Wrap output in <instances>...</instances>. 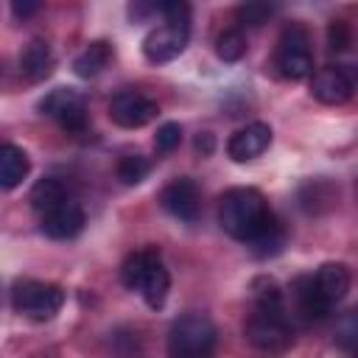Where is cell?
<instances>
[{"label": "cell", "instance_id": "obj_16", "mask_svg": "<svg viewBox=\"0 0 358 358\" xmlns=\"http://www.w3.org/2000/svg\"><path fill=\"white\" fill-rule=\"evenodd\" d=\"M313 282L322 294V299L333 308L338 305L350 291V268L344 263H322L313 274Z\"/></svg>", "mask_w": 358, "mask_h": 358}, {"label": "cell", "instance_id": "obj_18", "mask_svg": "<svg viewBox=\"0 0 358 358\" xmlns=\"http://www.w3.org/2000/svg\"><path fill=\"white\" fill-rule=\"evenodd\" d=\"M28 199H31V207H34L39 215H45L48 210H53V207L70 201L73 196H70L67 185H64L59 176H42V179L31 187V196H28Z\"/></svg>", "mask_w": 358, "mask_h": 358}, {"label": "cell", "instance_id": "obj_17", "mask_svg": "<svg viewBox=\"0 0 358 358\" xmlns=\"http://www.w3.org/2000/svg\"><path fill=\"white\" fill-rule=\"evenodd\" d=\"M31 171V162H28V154L14 145V143H6L0 148V187L3 190H14Z\"/></svg>", "mask_w": 358, "mask_h": 358}, {"label": "cell", "instance_id": "obj_4", "mask_svg": "<svg viewBox=\"0 0 358 358\" xmlns=\"http://www.w3.org/2000/svg\"><path fill=\"white\" fill-rule=\"evenodd\" d=\"M215 341L218 333L207 313H182L168 330V358H213Z\"/></svg>", "mask_w": 358, "mask_h": 358}, {"label": "cell", "instance_id": "obj_13", "mask_svg": "<svg viewBox=\"0 0 358 358\" xmlns=\"http://www.w3.org/2000/svg\"><path fill=\"white\" fill-rule=\"evenodd\" d=\"M84 221L87 218H84L81 204L76 199H70V201L48 210L45 215H39V229L53 241H70L84 229Z\"/></svg>", "mask_w": 358, "mask_h": 358}, {"label": "cell", "instance_id": "obj_30", "mask_svg": "<svg viewBox=\"0 0 358 358\" xmlns=\"http://www.w3.org/2000/svg\"><path fill=\"white\" fill-rule=\"evenodd\" d=\"M350 358H358V347H355V350H350Z\"/></svg>", "mask_w": 358, "mask_h": 358}, {"label": "cell", "instance_id": "obj_28", "mask_svg": "<svg viewBox=\"0 0 358 358\" xmlns=\"http://www.w3.org/2000/svg\"><path fill=\"white\" fill-rule=\"evenodd\" d=\"M193 148H196V154H201V157H210V154H213V148H215V137H213L210 131H201V134L196 137Z\"/></svg>", "mask_w": 358, "mask_h": 358}, {"label": "cell", "instance_id": "obj_27", "mask_svg": "<svg viewBox=\"0 0 358 358\" xmlns=\"http://www.w3.org/2000/svg\"><path fill=\"white\" fill-rule=\"evenodd\" d=\"M179 143H182V126H179V123H162V126L157 129V134H154V148H157L159 154L173 151Z\"/></svg>", "mask_w": 358, "mask_h": 358}, {"label": "cell", "instance_id": "obj_9", "mask_svg": "<svg viewBox=\"0 0 358 358\" xmlns=\"http://www.w3.org/2000/svg\"><path fill=\"white\" fill-rule=\"evenodd\" d=\"M157 115H159L157 101L140 90H120L109 101V117L120 129H140L151 123Z\"/></svg>", "mask_w": 358, "mask_h": 358}, {"label": "cell", "instance_id": "obj_6", "mask_svg": "<svg viewBox=\"0 0 358 358\" xmlns=\"http://www.w3.org/2000/svg\"><path fill=\"white\" fill-rule=\"evenodd\" d=\"M274 70L285 81H302L313 73V56H310V36L299 22H291L274 50Z\"/></svg>", "mask_w": 358, "mask_h": 358}, {"label": "cell", "instance_id": "obj_1", "mask_svg": "<svg viewBox=\"0 0 358 358\" xmlns=\"http://www.w3.org/2000/svg\"><path fill=\"white\" fill-rule=\"evenodd\" d=\"M243 336L260 358H280L294 344V330L285 316L282 294L268 277H257L252 282V310L246 316Z\"/></svg>", "mask_w": 358, "mask_h": 358}, {"label": "cell", "instance_id": "obj_26", "mask_svg": "<svg viewBox=\"0 0 358 358\" xmlns=\"http://www.w3.org/2000/svg\"><path fill=\"white\" fill-rule=\"evenodd\" d=\"M350 42H352L350 25H347L344 20H333V22L327 25V50H330V53H341V50L350 48Z\"/></svg>", "mask_w": 358, "mask_h": 358}, {"label": "cell", "instance_id": "obj_19", "mask_svg": "<svg viewBox=\"0 0 358 358\" xmlns=\"http://www.w3.org/2000/svg\"><path fill=\"white\" fill-rule=\"evenodd\" d=\"M112 62V45L103 42V39H95L90 42L73 62V70L78 78H95L98 73H103Z\"/></svg>", "mask_w": 358, "mask_h": 358}, {"label": "cell", "instance_id": "obj_7", "mask_svg": "<svg viewBox=\"0 0 358 358\" xmlns=\"http://www.w3.org/2000/svg\"><path fill=\"white\" fill-rule=\"evenodd\" d=\"M36 109L45 115V117H53L62 123L64 131L70 134H84L87 131V103H84V95L73 87H56L50 90L39 103Z\"/></svg>", "mask_w": 358, "mask_h": 358}, {"label": "cell", "instance_id": "obj_8", "mask_svg": "<svg viewBox=\"0 0 358 358\" xmlns=\"http://www.w3.org/2000/svg\"><path fill=\"white\" fill-rule=\"evenodd\" d=\"M187 39H190V22L165 20L162 25H157L154 31H148V36L143 39V56H145L151 64L173 62L176 56L185 53Z\"/></svg>", "mask_w": 358, "mask_h": 358}, {"label": "cell", "instance_id": "obj_15", "mask_svg": "<svg viewBox=\"0 0 358 358\" xmlns=\"http://www.w3.org/2000/svg\"><path fill=\"white\" fill-rule=\"evenodd\" d=\"M53 64H56V56H53V50L45 39H31L20 53V73L31 84L45 81L53 73Z\"/></svg>", "mask_w": 358, "mask_h": 358}, {"label": "cell", "instance_id": "obj_25", "mask_svg": "<svg viewBox=\"0 0 358 358\" xmlns=\"http://www.w3.org/2000/svg\"><path fill=\"white\" fill-rule=\"evenodd\" d=\"M271 14H274V8L266 6V3H243V6L235 8V17H238L243 25H263Z\"/></svg>", "mask_w": 358, "mask_h": 358}, {"label": "cell", "instance_id": "obj_22", "mask_svg": "<svg viewBox=\"0 0 358 358\" xmlns=\"http://www.w3.org/2000/svg\"><path fill=\"white\" fill-rule=\"evenodd\" d=\"M246 53V36L241 28H224L215 36V56L221 62H238Z\"/></svg>", "mask_w": 358, "mask_h": 358}, {"label": "cell", "instance_id": "obj_11", "mask_svg": "<svg viewBox=\"0 0 358 358\" xmlns=\"http://www.w3.org/2000/svg\"><path fill=\"white\" fill-rule=\"evenodd\" d=\"M159 201L173 218L187 221V224H193L201 213V196H199V187L190 176H179V179L168 182L159 193Z\"/></svg>", "mask_w": 358, "mask_h": 358}, {"label": "cell", "instance_id": "obj_29", "mask_svg": "<svg viewBox=\"0 0 358 358\" xmlns=\"http://www.w3.org/2000/svg\"><path fill=\"white\" fill-rule=\"evenodd\" d=\"M36 8H39V3H34V0H25V3L14 0V3H11V11H14V17H22V20H25V17H31Z\"/></svg>", "mask_w": 358, "mask_h": 358}, {"label": "cell", "instance_id": "obj_24", "mask_svg": "<svg viewBox=\"0 0 358 358\" xmlns=\"http://www.w3.org/2000/svg\"><path fill=\"white\" fill-rule=\"evenodd\" d=\"M336 341H338V347H344L347 352L358 347V308L347 310V313L338 319V324H336Z\"/></svg>", "mask_w": 358, "mask_h": 358}, {"label": "cell", "instance_id": "obj_2", "mask_svg": "<svg viewBox=\"0 0 358 358\" xmlns=\"http://www.w3.org/2000/svg\"><path fill=\"white\" fill-rule=\"evenodd\" d=\"M274 213L268 210L263 193L257 187H229L221 201H218V224L221 229L235 238L249 243L271 218Z\"/></svg>", "mask_w": 358, "mask_h": 358}, {"label": "cell", "instance_id": "obj_23", "mask_svg": "<svg viewBox=\"0 0 358 358\" xmlns=\"http://www.w3.org/2000/svg\"><path fill=\"white\" fill-rule=\"evenodd\" d=\"M148 171H151V162L137 151L134 154H123L117 159V168H115V173H117V179L123 185H140L148 176Z\"/></svg>", "mask_w": 358, "mask_h": 358}, {"label": "cell", "instance_id": "obj_10", "mask_svg": "<svg viewBox=\"0 0 358 358\" xmlns=\"http://www.w3.org/2000/svg\"><path fill=\"white\" fill-rule=\"evenodd\" d=\"M352 90H355V70H350L347 64H324L310 78V95L327 106L344 103L352 95Z\"/></svg>", "mask_w": 358, "mask_h": 358}, {"label": "cell", "instance_id": "obj_20", "mask_svg": "<svg viewBox=\"0 0 358 358\" xmlns=\"http://www.w3.org/2000/svg\"><path fill=\"white\" fill-rule=\"evenodd\" d=\"M336 204V187L327 179H310L299 187V207L305 213H324Z\"/></svg>", "mask_w": 358, "mask_h": 358}, {"label": "cell", "instance_id": "obj_3", "mask_svg": "<svg viewBox=\"0 0 358 358\" xmlns=\"http://www.w3.org/2000/svg\"><path fill=\"white\" fill-rule=\"evenodd\" d=\"M120 280L129 291H140L151 310H159L171 291V274L154 246L131 252L120 266Z\"/></svg>", "mask_w": 358, "mask_h": 358}, {"label": "cell", "instance_id": "obj_21", "mask_svg": "<svg viewBox=\"0 0 358 358\" xmlns=\"http://www.w3.org/2000/svg\"><path fill=\"white\" fill-rule=\"evenodd\" d=\"M249 246H252V252H255L257 257H274V255L285 246V229H282V224L277 221V215H271V218L266 221V227L249 241Z\"/></svg>", "mask_w": 358, "mask_h": 358}, {"label": "cell", "instance_id": "obj_12", "mask_svg": "<svg viewBox=\"0 0 358 358\" xmlns=\"http://www.w3.org/2000/svg\"><path fill=\"white\" fill-rule=\"evenodd\" d=\"M268 145H271V126L255 120V123H246L243 129L229 134L227 154H229L232 162H249V159L260 157Z\"/></svg>", "mask_w": 358, "mask_h": 358}, {"label": "cell", "instance_id": "obj_5", "mask_svg": "<svg viewBox=\"0 0 358 358\" xmlns=\"http://www.w3.org/2000/svg\"><path fill=\"white\" fill-rule=\"evenodd\" d=\"M64 305V291L45 280H17L11 285V308L34 322H48Z\"/></svg>", "mask_w": 358, "mask_h": 358}, {"label": "cell", "instance_id": "obj_14", "mask_svg": "<svg viewBox=\"0 0 358 358\" xmlns=\"http://www.w3.org/2000/svg\"><path fill=\"white\" fill-rule=\"evenodd\" d=\"M291 291H294L296 313H299L305 322H322V319H327V313L333 310V308L322 299V294H319V288H316V282H313V274L296 277L294 285H291Z\"/></svg>", "mask_w": 358, "mask_h": 358}]
</instances>
